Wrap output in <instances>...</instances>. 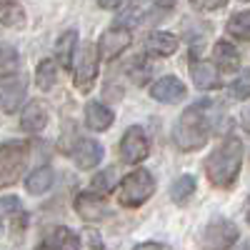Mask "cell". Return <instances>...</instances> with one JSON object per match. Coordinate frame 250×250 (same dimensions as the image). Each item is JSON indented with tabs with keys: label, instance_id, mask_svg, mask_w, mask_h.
I'll list each match as a JSON object with an SVG mask.
<instances>
[{
	"label": "cell",
	"instance_id": "1",
	"mask_svg": "<svg viewBox=\"0 0 250 250\" xmlns=\"http://www.w3.org/2000/svg\"><path fill=\"white\" fill-rule=\"evenodd\" d=\"M243 165V140L235 135H228L220 140V145L205 158V175L208 183L218 190L233 188Z\"/></svg>",
	"mask_w": 250,
	"mask_h": 250
},
{
	"label": "cell",
	"instance_id": "2",
	"mask_svg": "<svg viewBox=\"0 0 250 250\" xmlns=\"http://www.w3.org/2000/svg\"><path fill=\"white\" fill-rule=\"evenodd\" d=\"M203 108H205V103H198V105L188 108L178 118L175 128H173V140H175L178 148L185 150V153L200 150L203 145L208 143V138H210L213 125H210V118L203 113Z\"/></svg>",
	"mask_w": 250,
	"mask_h": 250
},
{
	"label": "cell",
	"instance_id": "3",
	"mask_svg": "<svg viewBox=\"0 0 250 250\" xmlns=\"http://www.w3.org/2000/svg\"><path fill=\"white\" fill-rule=\"evenodd\" d=\"M30 158V143L28 140H10L0 145V190L10 188L23 175Z\"/></svg>",
	"mask_w": 250,
	"mask_h": 250
},
{
	"label": "cell",
	"instance_id": "4",
	"mask_svg": "<svg viewBox=\"0 0 250 250\" xmlns=\"http://www.w3.org/2000/svg\"><path fill=\"white\" fill-rule=\"evenodd\" d=\"M155 193V178L150 170H133L130 175H125L120 188H118V203L123 208H140L145 200H150Z\"/></svg>",
	"mask_w": 250,
	"mask_h": 250
},
{
	"label": "cell",
	"instance_id": "5",
	"mask_svg": "<svg viewBox=\"0 0 250 250\" xmlns=\"http://www.w3.org/2000/svg\"><path fill=\"white\" fill-rule=\"evenodd\" d=\"M238 225L225 220V218H215L210 220L198 235V245L200 250H230L238 240Z\"/></svg>",
	"mask_w": 250,
	"mask_h": 250
},
{
	"label": "cell",
	"instance_id": "6",
	"mask_svg": "<svg viewBox=\"0 0 250 250\" xmlns=\"http://www.w3.org/2000/svg\"><path fill=\"white\" fill-rule=\"evenodd\" d=\"M98 60H100V53L95 45L83 43L78 48L75 60H73V80H75V88L80 93H90L93 83L98 78Z\"/></svg>",
	"mask_w": 250,
	"mask_h": 250
},
{
	"label": "cell",
	"instance_id": "7",
	"mask_svg": "<svg viewBox=\"0 0 250 250\" xmlns=\"http://www.w3.org/2000/svg\"><path fill=\"white\" fill-rule=\"evenodd\" d=\"M150 155V140L145 135V130L140 125H133V128L125 130L123 140H120V160L128 165H138L145 158Z\"/></svg>",
	"mask_w": 250,
	"mask_h": 250
},
{
	"label": "cell",
	"instance_id": "8",
	"mask_svg": "<svg viewBox=\"0 0 250 250\" xmlns=\"http://www.w3.org/2000/svg\"><path fill=\"white\" fill-rule=\"evenodd\" d=\"M133 43V33L130 28H125V25H115V28H108L105 33L100 35L98 40V53L103 60H115L118 55H123L125 50L130 48Z\"/></svg>",
	"mask_w": 250,
	"mask_h": 250
},
{
	"label": "cell",
	"instance_id": "9",
	"mask_svg": "<svg viewBox=\"0 0 250 250\" xmlns=\"http://www.w3.org/2000/svg\"><path fill=\"white\" fill-rule=\"evenodd\" d=\"M188 65H190V75H193V83L198 90H218L220 88V70L215 65H210L208 60H198V55L193 53Z\"/></svg>",
	"mask_w": 250,
	"mask_h": 250
},
{
	"label": "cell",
	"instance_id": "10",
	"mask_svg": "<svg viewBox=\"0 0 250 250\" xmlns=\"http://www.w3.org/2000/svg\"><path fill=\"white\" fill-rule=\"evenodd\" d=\"M185 85L175 78V75H165L160 78L158 83H153L150 85V98L158 100V103H165V105H175V103H180L185 98Z\"/></svg>",
	"mask_w": 250,
	"mask_h": 250
},
{
	"label": "cell",
	"instance_id": "11",
	"mask_svg": "<svg viewBox=\"0 0 250 250\" xmlns=\"http://www.w3.org/2000/svg\"><path fill=\"white\" fill-rule=\"evenodd\" d=\"M75 213L85 220V223H98L108 215V208H105V200L95 193H80L75 198Z\"/></svg>",
	"mask_w": 250,
	"mask_h": 250
},
{
	"label": "cell",
	"instance_id": "12",
	"mask_svg": "<svg viewBox=\"0 0 250 250\" xmlns=\"http://www.w3.org/2000/svg\"><path fill=\"white\" fill-rule=\"evenodd\" d=\"M70 155H73V160H75V165L80 170H93L95 165L103 160V145L98 140L85 138L70 150Z\"/></svg>",
	"mask_w": 250,
	"mask_h": 250
},
{
	"label": "cell",
	"instance_id": "13",
	"mask_svg": "<svg viewBox=\"0 0 250 250\" xmlns=\"http://www.w3.org/2000/svg\"><path fill=\"white\" fill-rule=\"evenodd\" d=\"M48 125V105L43 100H30L23 108V115H20V128L25 133L35 135Z\"/></svg>",
	"mask_w": 250,
	"mask_h": 250
},
{
	"label": "cell",
	"instance_id": "14",
	"mask_svg": "<svg viewBox=\"0 0 250 250\" xmlns=\"http://www.w3.org/2000/svg\"><path fill=\"white\" fill-rule=\"evenodd\" d=\"M25 95V80L23 78H8L5 83H0V110L13 113L20 100Z\"/></svg>",
	"mask_w": 250,
	"mask_h": 250
},
{
	"label": "cell",
	"instance_id": "15",
	"mask_svg": "<svg viewBox=\"0 0 250 250\" xmlns=\"http://www.w3.org/2000/svg\"><path fill=\"white\" fill-rule=\"evenodd\" d=\"M75 53H78V30L70 28L65 30L58 40H55V60L60 62L62 68H73V60H75Z\"/></svg>",
	"mask_w": 250,
	"mask_h": 250
},
{
	"label": "cell",
	"instance_id": "16",
	"mask_svg": "<svg viewBox=\"0 0 250 250\" xmlns=\"http://www.w3.org/2000/svg\"><path fill=\"white\" fill-rule=\"evenodd\" d=\"M45 250H80V235L65 225H58L45 238Z\"/></svg>",
	"mask_w": 250,
	"mask_h": 250
},
{
	"label": "cell",
	"instance_id": "17",
	"mask_svg": "<svg viewBox=\"0 0 250 250\" xmlns=\"http://www.w3.org/2000/svg\"><path fill=\"white\" fill-rule=\"evenodd\" d=\"M213 60L220 73H235L240 68V53L235 50V45H230L228 40H220L213 48Z\"/></svg>",
	"mask_w": 250,
	"mask_h": 250
},
{
	"label": "cell",
	"instance_id": "18",
	"mask_svg": "<svg viewBox=\"0 0 250 250\" xmlns=\"http://www.w3.org/2000/svg\"><path fill=\"white\" fill-rule=\"evenodd\" d=\"M113 120H115L113 110H110V108H105L103 103L90 100L88 105H85V125H88L90 130H95V133L108 130L110 125H113Z\"/></svg>",
	"mask_w": 250,
	"mask_h": 250
},
{
	"label": "cell",
	"instance_id": "19",
	"mask_svg": "<svg viewBox=\"0 0 250 250\" xmlns=\"http://www.w3.org/2000/svg\"><path fill=\"white\" fill-rule=\"evenodd\" d=\"M145 48L150 50V55H158V58H168L178 50V35L173 33H165V30H158V33H150L148 40H145Z\"/></svg>",
	"mask_w": 250,
	"mask_h": 250
},
{
	"label": "cell",
	"instance_id": "20",
	"mask_svg": "<svg viewBox=\"0 0 250 250\" xmlns=\"http://www.w3.org/2000/svg\"><path fill=\"white\" fill-rule=\"evenodd\" d=\"M55 175H53V168H48V165H43V168H35L28 178H25V190L30 195H43L45 190H50Z\"/></svg>",
	"mask_w": 250,
	"mask_h": 250
},
{
	"label": "cell",
	"instance_id": "21",
	"mask_svg": "<svg viewBox=\"0 0 250 250\" xmlns=\"http://www.w3.org/2000/svg\"><path fill=\"white\" fill-rule=\"evenodd\" d=\"M0 25L3 28H23L25 25V13L18 3L0 0Z\"/></svg>",
	"mask_w": 250,
	"mask_h": 250
},
{
	"label": "cell",
	"instance_id": "22",
	"mask_svg": "<svg viewBox=\"0 0 250 250\" xmlns=\"http://www.w3.org/2000/svg\"><path fill=\"white\" fill-rule=\"evenodd\" d=\"M55 80H58V62H55L53 58H48V60H43V62L38 65V70H35V83H38L40 90H50V88L55 85Z\"/></svg>",
	"mask_w": 250,
	"mask_h": 250
},
{
	"label": "cell",
	"instance_id": "23",
	"mask_svg": "<svg viewBox=\"0 0 250 250\" xmlns=\"http://www.w3.org/2000/svg\"><path fill=\"white\" fill-rule=\"evenodd\" d=\"M193 193H195V178L193 175H180L173 183V188H170V198L178 205H185L188 200L193 198Z\"/></svg>",
	"mask_w": 250,
	"mask_h": 250
},
{
	"label": "cell",
	"instance_id": "24",
	"mask_svg": "<svg viewBox=\"0 0 250 250\" xmlns=\"http://www.w3.org/2000/svg\"><path fill=\"white\" fill-rule=\"evenodd\" d=\"M228 35H233L238 40H250V10H240L235 13L225 25Z\"/></svg>",
	"mask_w": 250,
	"mask_h": 250
},
{
	"label": "cell",
	"instance_id": "25",
	"mask_svg": "<svg viewBox=\"0 0 250 250\" xmlns=\"http://www.w3.org/2000/svg\"><path fill=\"white\" fill-rule=\"evenodd\" d=\"M18 65H20L18 50L8 43H0V78H13L18 73Z\"/></svg>",
	"mask_w": 250,
	"mask_h": 250
},
{
	"label": "cell",
	"instance_id": "26",
	"mask_svg": "<svg viewBox=\"0 0 250 250\" xmlns=\"http://www.w3.org/2000/svg\"><path fill=\"white\" fill-rule=\"evenodd\" d=\"M113 185H115V170H113V168H105V170H100V173L90 180V193L105 198V195H110Z\"/></svg>",
	"mask_w": 250,
	"mask_h": 250
},
{
	"label": "cell",
	"instance_id": "27",
	"mask_svg": "<svg viewBox=\"0 0 250 250\" xmlns=\"http://www.w3.org/2000/svg\"><path fill=\"white\" fill-rule=\"evenodd\" d=\"M150 73H153V68H150V62L145 58H138L128 68V75H130V80L135 83V85H145V83L150 80Z\"/></svg>",
	"mask_w": 250,
	"mask_h": 250
},
{
	"label": "cell",
	"instance_id": "28",
	"mask_svg": "<svg viewBox=\"0 0 250 250\" xmlns=\"http://www.w3.org/2000/svg\"><path fill=\"white\" fill-rule=\"evenodd\" d=\"M228 93H230V98H235V100H245V98H250V70H243V73L230 83Z\"/></svg>",
	"mask_w": 250,
	"mask_h": 250
},
{
	"label": "cell",
	"instance_id": "29",
	"mask_svg": "<svg viewBox=\"0 0 250 250\" xmlns=\"http://www.w3.org/2000/svg\"><path fill=\"white\" fill-rule=\"evenodd\" d=\"M0 215H25L20 210V200L15 195H5L0 198Z\"/></svg>",
	"mask_w": 250,
	"mask_h": 250
},
{
	"label": "cell",
	"instance_id": "30",
	"mask_svg": "<svg viewBox=\"0 0 250 250\" xmlns=\"http://www.w3.org/2000/svg\"><path fill=\"white\" fill-rule=\"evenodd\" d=\"M193 8L195 10H205V13H210V10H220L228 5V0H190Z\"/></svg>",
	"mask_w": 250,
	"mask_h": 250
},
{
	"label": "cell",
	"instance_id": "31",
	"mask_svg": "<svg viewBox=\"0 0 250 250\" xmlns=\"http://www.w3.org/2000/svg\"><path fill=\"white\" fill-rule=\"evenodd\" d=\"M88 248L90 250H105V245H103V240L95 230H88Z\"/></svg>",
	"mask_w": 250,
	"mask_h": 250
},
{
	"label": "cell",
	"instance_id": "32",
	"mask_svg": "<svg viewBox=\"0 0 250 250\" xmlns=\"http://www.w3.org/2000/svg\"><path fill=\"white\" fill-rule=\"evenodd\" d=\"M120 3H123V0H98V5L105 8V10H115Z\"/></svg>",
	"mask_w": 250,
	"mask_h": 250
},
{
	"label": "cell",
	"instance_id": "33",
	"mask_svg": "<svg viewBox=\"0 0 250 250\" xmlns=\"http://www.w3.org/2000/svg\"><path fill=\"white\" fill-rule=\"evenodd\" d=\"M135 250H165L160 243H140V245H135Z\"/></svg>",
	"mask_w": 250,
	"mask_h": 250
},
{
	"label": "cell",
	"instance_id": "34",
	"mask_svg": "<svg viewBox=\"0 0 250 250\" xmlns=\"http://www.w3.org/2000/svg\"><path fill=\"white\" fill-rule=\"evenodd\" d=\"M153 3H155L158 8H163V10H170V8L175 5V0H153Z\"/></svg>",
	"mask_w": 250,
	"mask_h": 250
},
{
	"label": "cell",
	"instance_id": "35",
	"mask_svg": "<svg viewBox=\"0 0 250 250\" xmlns=\"http://www.w3.org/2000/svg\"><path fill=\"white\" fill-rule=\"evenodd\" d=\"M240 123H243V128L250 133V108H248V110H243V118H240Z\"/></svg>",
	"mask_w": 250,
	"mask_h": 250
},
{
	"label": "cell",
	"instance_id": "36",
	"mask_svg": "<svg viewBox=\"0 0 250 250\" xmlns=\"http://www.w3.org/2000/svg\"><path fill=\"white\" fill-rule=\"evenodd\" d=\"M245 218H248V223H250V198H248V203H245Z\"/></svg>",
	"mask_w": 250,
	"mask_h": 250
},
{
	"label": "cell",
	"instance_id": "37",
	"mask_svg": "<svg viewBox=\"0 0 250 250\" xmlns=\"http://www.w3.org/2000/svg\"><path fill=\"white\" fill-rule=\"evenodd\" d=\"M243 3H250V0H243Z\"/></svg>",
	"mask_w": 250,
	"mask_h": 250
},
{
	"label": "cell",
	"instance_id": "38",
	"mask_svg": "<svg viewBox=\"0 0 250 250\" xmlns=\"http://www.w3.org/2000/svg\"><path fill=\"white\" fill-rule=\"evenodd\" d=\"M0 230H3V228H0Z\"/></svg>",
	"mask_w": 250,
	"mask_h": 250
}]
</instances>
